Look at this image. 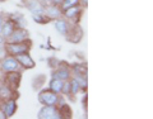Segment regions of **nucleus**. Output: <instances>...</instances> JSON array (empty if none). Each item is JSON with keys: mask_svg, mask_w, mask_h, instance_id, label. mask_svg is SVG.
Masks as SVG:
<instances>
[{"mask_svg": "<svg viewBox=\"0 0 153 119\" xmlns=\"http://www.w3.org/2000/svg\"><path fill=\"white\" fill-rule=\"evenodd\" d=\"M16 28H17V24L14 23V20H13L12 18H8V19H5V20H4L0 33H1V34L5 37V39H7V38L14 32V29H16Z\"/></svg>", "mask_w": 153, "mask_h": 119, "instance_id": "obj_16", "label": "nucleus"}, {"mask_svg": "<svg viewBox=\"0 0 153 119\" xmlns=\"http://www.w3.org/2000/svg\"><path fill=\"white\" fill-rule=\"evenodd\" d=\"M82 37H83V29L80 28V26L78 24V23H73V24L70 26L69 32L66 33V36H65L66 39H68L69 42H71V43L79 42L80 39H82Z\"/></svg>", "mask_w": 153, "mask_h": 119, "instance_id": "obj_8", "label": "nucleus"}, {"mask_svg": "<svg viewBox=\"0 0 153 119\" xmlns=\"http://www.w3.org/2000/svg\"><path fill=\"white\" fill-rule=\"evenodd\" d=\"M61 94H63V95H70V81H69V80H68V81H64Z\"/></svg>", "mask_w": 153, "mask_h": 119, "instance_id": "obj_21", "label": "nucleus"}, {"mask_svg": "<svg viewBox=\"0 0 153 119\" xmlns=\"http://www.w3.org/2000/svg\"><path fill=\"white\" fill-rule=\"evenodd\" d=\"M0 109L1 112L5 114L7 118H12L16 114L17 109H18V104H17V99H7V100H1L0 104Z\"/></svg>", "mask_w": 153, "mask_h": 119, "instance_id": "obj_7", "label": "nucleus"}, {"mask_svg": "<svg viewBox=\"0 0 153 119\" xmlns=\"http://www.w3.org/2000/svg\"><path fill=\"white\" fill-rule=\"evenodd\" d=\"M31 48H32L31 39L17 42V43H5V50L9 56H17L21 53H26V52H30Z\"/></svg>", "mask_w": 153, "mask_h": 119, "instance_id": "obj_2", "label": "nucleus"}, {"mask_svg": "<svg viewBox=\"0 0 153 119\" xmlns=\"http://www.w3.org/2000/svg\"><path fill=\"white\" fill-rule=\"evenodd\" d=\"M4 20H5V19H4V15H3V14H0V31H1V27H3Z\"/></svg>", "mask_w": 153, "mask_h": 119, "instance_id": "obj_25", "label": "nucleus"}, {"mask_svg": "<svg viewBox=\"0 0 153 119\" xmlns=\"http://www.w3.org/2000/svg\"><path fill=\"white\" fill-rule=\"evenodd\" d=\"M40 1L44 4V5H47V4H51V1L52 0H40Z\"/></svg>", "mask_w": 153, "mask_h": 119, "instance_id": "obj_27", "label": "nucleus"}, {"mask_svg": "<svg viewBox=\"0 0 153 119\" xmlns=\"http://www.w3.org/2000/svg\"><path fill=\"white\" fill-rule=\"evenodd\" d=\"M38 119H61L57 105H42L37 113Z\"/></svg>", "mask_w": 153, "mask_h": 119, "instance_id": "obj_3", "label": "nucleus"}, {"mask_svg": "<svg viewBox=\"0 0 153 119\" xmlns=\"http://www.w3.org/2000/svg\"><path fill=\"white\" fill-rule=\"evenodd\" d=\"M37 100L41 105H57L63 100V98L60 96V94H56L49 89H44L38 93Z\"/></svg>", "mask_w": 153, "mask_h": 119, "instance_id": "obj_1", "label": "nucleus"}, {"mask_svg": "<svg viewBox=\"0 0 153 119\" xmlns=\"http://www.w3.org/2000/svg\"><path fill=\"white\" fill-rule=\"evenodd\" d=\"M54 26L56 28V31L60 33L61 36H66V33L69 32L70 29V26H71V23L68 20V19H65L64 17H60V18H57L54 20Z\"/></svg>", "mask_w": 153, "mask_h": 119, "instance_id": "obj_14", "label": "nucleus"}, {"mask_svg": "<svg viewBox=\"0 0 153 119\" xmlns=\"http://www.w3.org/2000/svg\"><path fill=\"white\" fill-rule=\"evenodd\" d=\"M63 3V0H52L51 4H55V5H59L60 7V4Z\"/></svg>", "mask_w": 153, "mask_h": 119, "instance_id": "obj_26", "label": "nucleus"}, {"mask_svg": "<svg viewBox=\"0 0 153 119\" xmlns=\"http://www.w3.org/2000/svg\"><path fill=\"white\" fill-rule=\"evenodd\" d=\"M32 19L36 23H38V24H46V23L51 22L45 14H35V15H32Z\"/></svg>", "mask_w": 153, "mask_h": 119, "instance_id": "obj_20", "label": "nucleus"}, {"mask_svg": "<svg viewBox=\"0 0 153 119\" xmlns=\"http://www.w3.org/2000/svg\"><path fill=\"white\" fill-rule=\"evenodd\" d=\"M69 81H70V95H76L82 90V88H80V85L74 77H70Z\"/></svg>", "mask_w": 153, "mask_h": 119, "instance_id": "obj_18", "label": "nucleus"}, {"mask_svg": "<svg viewBox=\"0 0 153 119\" xmlns=\"http://www.w3.org/2000/svg\"><path fill=\"white\" fill-rule=\"evenodd\" d=\"M0 69L3 72H12V71H21L22 66L19 65L16 57L8 55L3 60H0Z\"/></svg>", "mask_w": 153, "mask_h": 119, "instance_id": "obj_5", "label": "nucleus"}, {"mask_svg": "<svg viewBox=\"0 0 153 119\" xmlns=\"http://www.w3.org/2000/svg\"><path fill=\"white\" fill-rule=\"evenodd\" d=\"M75 5H79V0H63V3L60 4V9L64 12L66 9L75 7Z\"/></svg>", "mask_w": 153, "mask_h": 119, "instance_id": "obj_19", "label": "nucleus"}, {"mask_svg": "<svg viewBox=\"0 0 153 119\" xmlns=\"http://www.w3.org/2000/svg\"><path fill=\"white\" fill-rule=\"evenodd\" d=\"M63 85L64 81L60 79H56V77H51L50 82H49V90L54 91L56 94H61V90H63Z\"/></svg>", "mask_w": 153, "mask_h": 119, "instance_id": "obj_17", "label": "nucleus"}, {"mask_svg": "<svg viewBox=\"0 0 153 119\" xmlns=\"http://www.w3.org/2000/svg\"><path fill=\"white\" fill-rule=\"evenodd\" d=\"M0 104H1V99H0Z\"/></svg>", "mask_w": 153, "mask_h": 119, "instance_id": "obj_29", "label": "nucleus"}, {"mask_svg": "<svg viewBox=\"0 0 153 119\" xmlns=\"http://www.w3.org/2000/svg\"><path fill=\"white\" fill-rule=\"evenodd\" d=\"M44 14L50 19V20H55V19L63 17V10L60 9L59 5H55V4H47V5H45Z\"/></svg>", "mask_w": 153, "mask_h": 119, "instance_id": "obj_12", "label": "nucleus"}, {"mask_svg": "<svg viewBox=\"0 0 153 119\" xmlns=\"http://www.w3.org/2000/svg\"><path fill=\"white\" fill-rule=\"evenodd\" d=\"M1 80L12 90L17 91V90L19 89V85H21L22 74H21V71H12V72H5V75L1 77Z\"/></svg>", "mask_w": 153, "mask_h": 119, "instance_id": "obj_4", "label": "nucleus"}, {"mask_svg": "<svg viewBox=\"0 0 153 119\" xmlns=\"http://www.w3.org/2000/svg\"><path fill=\"white\" fill-rule=\"evenodd\" d=\"M18 99V90L14 91L8 85L0 79V99L1 100H7V99Z\"/></svg>", "mask_w": 153, "mask_h": 119, "instance_id": "obj_13", "label": "nucleus"}, {"mask_svg": "<svg viewBox=\"0 0 153 119\" xmlns=\"http://www.w3.org/2000/svg\"><path fill=\"white\" fill-rule=\"evenodd\" d=\"M80 15H82V7L80 5L71 7V8L63 12V17L65 19H68L69 22H73V23H78Z\"/></svg>", "mask_w": 153, "mask_h": 119, "instance_id": "obj_10", "label": "nucleus"}, {"mask_svg": "<svg viewBox=\"0 0 153 119\" xmlns=\"http://www.w3.org/2000/svg\"><path fill=\"white\" fill-rule=\"evenodd\" d=\"M0 119H7V117H5V114H4V113L1 112V109H0Z\"/></svg>", "mask_w": 153, "mask_h": 119, "instance_id": "obj_28", "label": "nucleus"}, {"mask_svg": "<svg viewBox=\"0 0 153 119\" xmlns=\"http://www.w3.org/2000/svg\"><path fill=\"white\" fill-rule=\"evenodd\" d=\"M26 7L31 12L32 15H35V14H44L45 12V5L40 0H26Z\"/></svg>", "mask_w": 153, "mask_h": 119, "instance_id": "obj_15", "label": "nucleus"}, {"mask_svg": "<svg viewBox=\"0 0 153 119\" xmlns=\"http://www.w3.org/2000/svg\"><path fill=\"white\" fill-rule=\"evenodd\" d=\"M30 39V33L25 27H17L14 32L7 38V43H17V42H23Z\"/></svg>", "mask_w": 153, "mask_h": 119, "instance_id": "obj_6", "label": "nucleus"}, {"mask_svg": "<svg viewBox=\"0 0 153 119\" xmlns=\"http://www.w3.org/2000/svg\"><path fill=\"white\" fill-rule=\"evenodd\" d=\"M5 56H8L7 50H5V45H0V60H3Z\"/></svg>", "mask_w": 153, "mask_h": 119, "instance_id": "obj_22", "label": "nucleus"}, {"mask_svg": "<svg viewBox=\"0 0 153 119\" xmlns=\"http://www.w3.org/2000/svg\"><path fill=\"white\" fill-rule=\"evenodd\" d=\"M87 3H88V0H79V5L82 8H84L85 5H87Z\"/></svg>", "mask_w": 153, "mask_h": 119, "instance_id": "obj_24", "label": "nucleus"}, {"mask_svg": "<svg viewBox=\"0 0 153 119\" xmlns=\"http://www.w3.org/2000/svg\"><path fill=\"white\" fill-rule=\"evenodd\" d=\"M17 58V61L19 62V65L22 66V69L25 70H31L36 66V62L33 61V58L31 57L30 52H26V53H21V55H17L14 56Z\"/></svg>", "mask_w": 153, "mask_h": 119, "instance_id": "obj_11", "label": "nucleus"}, {"mask_svg": "<svg viewBox=\"0 0 153 119\" xmlns=\"http://www.w3.org/2000/svg\"><path fill=\"white\" fill-rule=\"evenodd\" d=\"M7 43V39H5V37H4L1 33H0V45H5Z\"/></svg>", "mask_w": 153, "mask_h": 119, "instance_id": "obj_23", "label": "nucleus"}, {"mask_svg": "<svg viewBox=\"0 0 153 119\" xmlns=\"http://www.w3.org/2000/svg\"><path fill=\"white\" fill-rule=\"evenodd\" d=\"M52 77L60 79L63 81H68L71 77V69L66 65H57L55 71L52 72Z\"/></svg>", "mask_w": 153, "mask_h": 119, "instance_id": "obj_9", "label": "nucleus"}]
</instances>
